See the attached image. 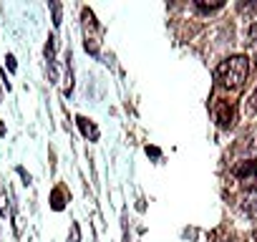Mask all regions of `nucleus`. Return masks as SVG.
Masks as SVG:
<instances>
[{
  "label": "nucleus",
  "mask_w": 257,
  "mask_h": 242,
  "mask_svg": "<svg viewBox=\"0 0 257 242\" xmlns=\"http://www.w3.org/2000/svg\"><path fill=\"white\" fill-rule=\"evenodd\" d=\"M247 73H249V61L244 56L227 58L217 66V81L222 88H229V91H239L247 81Z\"/></svg>",
  "instance_id": "nucleus-1"
},
{
  "label": "nucleus",
  "mask_w": 257,
  "mask_h": 242,
  "mask_svg": "<svg viewBox=\"0 0 257 242\" xmlns=\"http://www.w3.org/2000/svg\"><path fill=\"white\" fill-rule=\"evenodd\" d=\"M232 174L239 179V182H244V184H252V187H257V159H247V162H239L234 169H232Z\"/></svg>",
  "instance_id": "nucleus-2"
},
{
  "label": "nucleus",
  "mask_w": 257,
  "mask_h": 242,
  "mask_svg": "<svg viewBox=\"0 0 257 242\" xmlns=\"http://www.w3.org/2000/svg\"><path fill=\"white\" fill-rule=\"evenodd\" d=\"M83 28H86V51L98 53V33H96V21H93L91 11L83 13Z\"/></svg>",
  "instance_id": "nucleus-3"
},
{
  "label": "nucleus",
  "mask_w": 257,
  "mask_h": 242,
  "mask_svg": "<svg viewBox=\"0 0 257 242\" xmlns=\"http://www.w3.org/2000/svg\"><path fill=\"white\" fill-rule=\"evenodd\" d=\"M214 118H217V124H219L222 129H229V127L234 124V106L227 103V101H219V103L214 106Z\"/></svg>",
  "instance_id": "nucleus-4"
},
{
  "label": "nucleus",
  "mask_w": 257,
  "mask_h": 242,
  "mask_svg": "<svg viewBox=\"0 0 257 242\" xmlns=\"http://www.w3.org/2000/svg\"><path fill=\"white\" fill-rule=\"evenodd\" d=\"M242 209L249 214V217H257V189H249L244 197H242Z\"/></svg>",
  "instance_id": "nucleus-5"
},
{
  "label": "nucleus",
  "mask_w": 257,
  "mask_h": 242,
  "mask_svg": "<svg viewBox=\"0 0 257 242\" xmlns=\"http://www.w3.org/2000/svg\"><path fill=\"white\" fill-rule=\"evenodd\" d=\"M78 127H81V132H83V137H91V139H98V129L91 124V121L86 118V116H78Z\"/></svg>",
  "instance_id": "nucleus-6"
},
{
  "label": "nucleus",
  "mask_w": 257,
  "mask_h": 242,
  "mask_svg": "<svg viewBox=\"0 0 257 242\" xmlns=\"http://www.w3.org/2000/svg\"><path fill=\"white\" fill-rule=\"evenodd\" d=\"M53 56H56V41H53V38H48V43H46V58L53 63Z\"/></svg>",
  "instance_id": "nucleus-7"
},
{
  "label": "nucleus",
  "mask_w": 257,
  "mask_h": 242,
  "mask_svg": "<svg viewBox=\"0 0 257 242\" xmlns=\"http://www.w3.org/2000/svg\"><path fill=\"white\" fill-rule=\"evenodd\" d=\"M247 108H249V111H254V113H257V88H254V91H252V96H249V101H247Z\"/></svg>",
  "instance_id": "nucleus-8"
},
{
  "label": "nucleus",
  "mask_w": 257,
  "mask_h": 242,
  "mask_svg": "<svg viewBox=\"0 0 257 242\" xmlns=\"http://www.w3.org/2000/svg\"><path fill=\"white\" fill-rule=\"evenodd\" d=\"M51 8H53V23L58 26V23H61V6H58V3H53Z\"/></svg>",
  "instance_id": "nucleus-9"
},
{
  "label": "nucleus",
  "mask_w": 257,
  "mask_h": 242,
  "mask_svg": "<svg viewBox=\"0 0 257 242\" xmlns=\"http://www.w3.org/2000/svg\"><path fill=\"white\" fill-rule=\"evenodd\" d=\"M247 38H249V43H254V41H257V23L247 28Z\"/></svg>",
  "instance_id": "nucleus-10"
},
{
  "label": "nucleus",
  "mask_w": 257,
  "mask_h": 242,
  "mask_svg": "<svg viewBox=\"0 0 257 242\" xmlns=\"http://www.w3.org/2000/svg\"><path fill=\"white\" fill-rule=\"evenodd\" d=\"M0 214H8V207H6V194H0Z\"/></svg>",
  "instance_id": "nucleus-11"
},
{
  "label": "nucleus",
  "mask_w": 257,
  "mask_h": 242,
  "mask_svg": "<svg viewBox=\"0 0 257 242\" xmlns=\"http://www.w3.org/2000/svg\"><path fill=\"white\" fill-rule=\"evenodd\" d=\"M6 61H8V68H11V71H16V68H18V66H16V58H13V56H8Z\"/></svg>",
  "instance_id": "nucleus-12"
}]
</instances>
